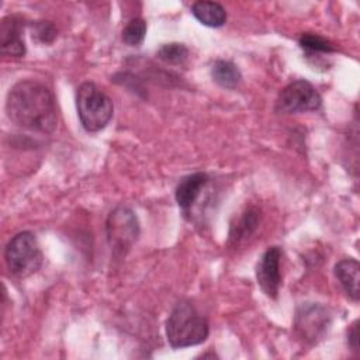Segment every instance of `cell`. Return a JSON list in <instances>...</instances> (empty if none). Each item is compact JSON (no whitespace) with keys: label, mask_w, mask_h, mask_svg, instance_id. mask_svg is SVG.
<instances>
[{"label":"cell","mask_w":360,"mask_h":360,"mask_svg":"<svg viewBox=\"0 0 360 360\" xmlns=\"http://www.w3.org/2000/svg\"><path fill=\"white\" fill-rule=\"evenodd\" d=\"M6 112L14 125L32 132L52 134L58 122L55 96L45 84L31 79L20 80L8 90Z\"/></svg>","instance_id":"6da1fadb"},{"label":"cell","mask_w":360,"mask_h":360,"mask_svg":"<svg viewBox=\"0 0 360 360\" xmlns=\"http://www.w3.org/2000/svg\"><path fill=\"white\" fill-rule=\"evenodd\" d=\"M210 333V323L190 301H180L166 321V338L173 349L202 343Z\"/></svg>","instance_id":"7a4b0ae2"},{"label":"cell","mask_w":360,"mask_h":360,"mask_svg":"<svg viewBox=\"0 0 360 360\" xmlns=\"http://www.w3.org/2000/svg\"><path fill=\"white\" fill-rule=\"evenodd\" d=\"M76 108L80 124L87 132L104 129L114 114L111 98L91 82H84L79 86L76 91Z\"/></svg>","instance_id":"3957f363"},{"label":"cell","mask_w":360,"mask_h":360,"mask_svg":"<svg viewBox=\"0 0 360 360\" xmlns=\"http://www.w3.org/2000/svg\"><path fill=\"white\" fill-rule=\"evenodd\" d=\"M4 262L11 276L25 278L37 273L44 262L35 235L30 231L15 233L4 249Z\"/></svg>","instance_id":"277c9868"},{"label":"cell","mask_w":360,"mask_h":360,"mask_svg":"<svg viewBox=\"0 0 360 360\" xmlns=\"http://www.w3.org/2000/svg\"><path fill=\"white\" fill-rule=\"evenodd\" d=\"M107 240L115 255H125L139 236V222L135 212L124 205L114 208L105 222Z\"/></svg>","instance_id":"5b68a950"},{"label":"cell","mask_w":360,"mask_h":360,"mask_svg":"<svg viewBox=\"0 0 360 360\" xmlns=\"http://www.w3.org/2000/svg\"><path fill=\"white\" fill-rule=\"evenodd\" d=\"M322 98L316 89L304 79L294 80L287 84L278 94L276 111L281 114H295L305 111H316L321 108Z\"/></svg>","instance_id":"8992f818"},{"label":"cell","mask_w":360,"mask_h":360,"mask_svg":"<svg viewBox=\"0 0 360 360\" xmlns=\"http://www.w3.org/2000/svg\"><path fill=\"white\" fill-rule=\"evenodd\" d=\"M294 326L300 339L305 343L316 345L328 333L330 326V314L321 304H301L295 312Z\"/></svg>","instance_id":"52a82bcc"},{"label":"cell","mask_w":360,"mask_h":360,"mask_svg":"<svg viewBox=\"0 0 360 360\" xmlns=\"http://www.w3.org/2000/svg\"><path fill=\"white\" fill-rule=\"evenodd\" d=\"M281 256H283V250L278 246H271L263 253L256 267L257 284L260 285L263 292L273 300L277 298L280 284H281V273H280Z\"/></svg>","instance_id":"ba28073f"},{"label":"cell","mask_w":360,"mask_h":360,"mask_svg":"<svg viewBox=\"0 0 360 360\" xmlns=\"http://www.w3.org/2000/svg\"><path fill=\"white\" fill-rule=\"evenodd\" d=\"M24 25L20 17L6 15L0 24V46L6 56L21 58L25 55V44L22 39Z\"/></svg>","instance_id":"9c48e42d"},{"label":"cell","mask_w":360,"mask_h":360,"mask_svg":"<svg viewBox=\"0 0 360 360\" xmlns=\"http://www.w3.org/2000/svg\"><path fill=\"white\" fill-rule=\"evenodd\" d=\"M208 180H210V177L207 173L195 172V173L184 176L179 181L176 191H174V197H176L179 207L184 212H188L193 208L195 201L200 198L202 190L208 184Z\"/></svg>","instance_id":"30bf717a"},{"label":"cell","mask_w":360,"mask_h":360,"mask_svg":"<svg viewBox=\"0 0 360 360\" xmlns=\"http://www.w3.org/2000/svg\"><path fill=\"white\" fill-rule=\"evenodd\" d=\"M335 276L343 287L347 297L353 301H359V271L360 266L356 259H343L335 266Z\"/></svg>","instance_id":"8fae6325"},{"label":"cell","mask_w":360,"mask_h":360,"mask_svg":"<svg viewBox=\"0 0 360 360\" xmlns=\"http://www.w3.org/2000/svg\"><path fill=\"white\" fill-rule=\"evenodd\" d=\"M260 222V211L257 208H248L242 212L238 221L231 226L229 243L239 245L255 233Z\"/></svg>","instance_id":"7c38bea8"},{"label":"cell","mask_w":360,"mask_h":360,"mask_svg":"<svg viewBox=\"0 0 360 360\" xmlns=\"http://www.w3.org/2000/svg\"><path fill=\"white\" fill-rule=\"evenodd\" d=\"M191 13L201 24L212 28L222 27L226 21L225 8L217 1H207V0L195 1L191 6Z\"/></svg>","instance_id":"4fadbf2b"},{"label":"cell","mask_w":360,"mask_h":360,"mask_svg":"<svg viewBox=\"0 0 360 360\" xmlns=\"http://www.w3.org/2000/svg\"><path fill=\"white\" fill-rule=\"evenodd\" d=\"M211 76L214 82L224 89H235L242 80V75L235 63L231 60L218 59L211 68Z\"/></svg>","instance_id":"5bb4252c"},{"label":"cell","mask_w":360,"mask_h":360,"mask_svg":"<svg viewBox=\"0 0 360 360\" xmlns=\"http://www.w3.org/2000/svg\"><path fill=\"white\" fill-rule=\"evenodd\" d=\"M158 58L167 65H183L188 59V49L184 44H163L158 51Z\"/></svg>","instance_id":"9a60e30c"},{"label":"cell","mask_w":360,"mask_h":360,"mask_svg":"<svg viewBox=\"0 0 360 360\" xmlns=\"http://www.w3.org/2000/svg\"><path fill=\"white\" fill-rule=\"evenodd\" d=\"M300 46L308 53H330L335 52V46L323 37L305 32L298 38Z\"/></svg>","instance_id":"2e32d148"},{"label":"cell","mask_w":360,"mask_h":360,"mask_svg":"<svg viewBox=\"0 0 360 360\" xmlns=\"http://www.w3.org/2000/svg\"><path fill=\"white\" fill-rule=\"evenodd\" d=\"M145 35H146V22L139 17L129 20L122 30V41L129 46L141 45L145 39Z\"/></svg>","instance_id":"e0dca14e"},{"label":"cell","mask_w":360,"mask_h":360,"mask_svg":"<svg viewBox=\"0 0 360 360\" xmlns=\"http://www.w3.org/2000/svg\"><path fill=\"white\" fill-rule=\"evenodd\" d=\"M56 35L58 30L49 21H37L32 24V38L41 44H52Z\"/></svg>","instance_id":"ac0fdd59"},{"label":"cell","mask_w":360,"mask_h":360,"mask_svg":"<svg viewBox=\"0 0 360 360\" xmlns=\"http://www.w3.org/2000/svg\"><path fill=\"white\" fill-rule=\"evenodd\" d=\"M347 345L353 352H359V321H354L347 329Z\"/></svg>","instance_id":"d6986e66"}]
</instances>
